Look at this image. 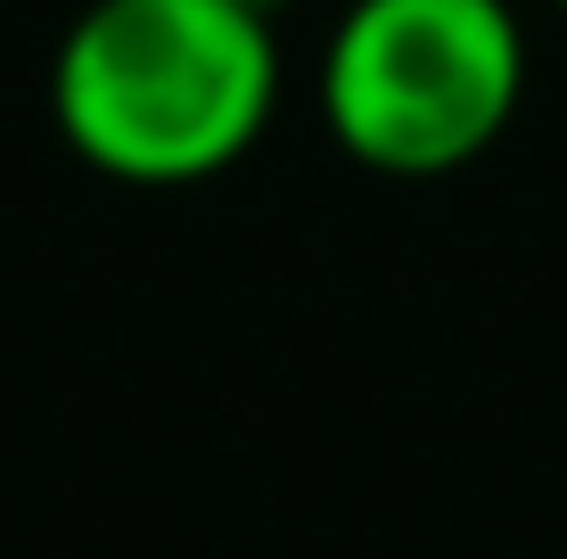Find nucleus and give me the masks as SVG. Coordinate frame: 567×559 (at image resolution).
Returning <instances> with one entry per match:
<instances>
[{
	"label": "nucleus",
	"instance_id": "nucleus-1",
	"mask_svg": "<svg viewBox=\"0 0 567 559\" xmlns=\"http://www.w3.org/2000/svg\"><path fill=\"white\" fill-rule=\"evenodd\" d=\"M280 33L247 0H91L50 58L58 141L132 189L214 182L271 132Z\"/></svg>",
	"mask_w": 567,
	"mask_h": 559
},
{
	"label": "nucleus",
	"instance_id": "nucleus-4",
	"mask_svg": "<svg viewBox=\"0 0 567 559\" xmlns=\"http://www.w3.org/2000/svg\"><path fill=\"white\" fill-rule=\"evenodd\" d=\"M551 9H559V17H567V0H551Z\"/></svg>",
	"mask_w": 567,
	"mask_h": 559
},
{
	"label": "nucleus",
	"instance_id": "nucleus-3",
	"mask_svg": "<svg viewBox=\"0 0 567 559\" xmlns=\"http://www.w3.org/2000/svg\"><path fill=\"white\" fill-rule=\"evenodd\" d=\"M247 9H264V17H280V9H288V0H247Z\"/></svg>",
	"mask_w": 567,
	"mask_h": 559
},
{
	"label": "nucleus",
	"instance_id": "nucleus-2",
	"mask_svg": "<svg viewBox=\"0 0 567 559\" xmlns=\"http://www.w3.org/2000/svg\"><path fill=\"white\" fill-rule=\"evenodd\" d=\"M526 100V25L511 0H354L321 50V115L386 182L477 165Z\"/></svg>",
	"mask_w": 567,
	"mask_h": 559
}]
</instances>
